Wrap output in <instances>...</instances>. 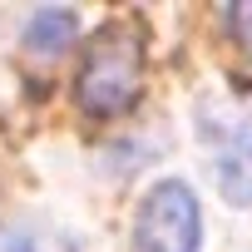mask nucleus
Listing matches in <instances>:
<instances>
[{
	"instance_id": "20e7f679",
	"label": "nucleus",
	"mask_w": 252,
	"mask_h": 252,
	"mask_svg": "<svg viewBox=\"0 0 252 252\" xmlns=\"http://www.w3.org/2000/svg\"><path fill=\"white\" fill-rule=\"evenodd\" d=\"M74 40V10H40L25 25V50L30 55H64Z\"/></svg>"
},
{
	"instance_id": "7ed1b4c3",
	"label": "nucleus",
	"mask_w": 252,
	"mask_h": 252,
	"mask_svg": "<svg viewBox=\"0 0 252 252\" xmlns=\"http://www.w3.org/2000/svg\"><path fill=\"white\" fill-rule=\"evenodd\" d=\"M218 188H222L227 203H252V124H237L222 139V149H218Z\"/></svg>"
},
{
	"instance_id": "423d86ee",
	"label": "nucleus",
	"mask_w": 252,
	"mask_h": 252,
	"mask_svg": "<svg viewBox=\"0 0 252 252\" xmlns=\"http://www.w3.org/2000/svg\"><path fill=\"white\" fill-rule=\"evenodd\" d=\"M227 30H232L237 50H242V55H252V0H237V5L227 10Z\"/></svg>"
},
{
	"instance_id": "39448f33",
	"label": "nucleus",
	"mask_w": 252,
	"mask_h": 252,
	"mask_svg": "<svg viewBox=\"0 0 252 252\" xmlns=\"http://www.w3.org/2000/svg\"><path fill=\"white\" fill-rule=\"evenodd\" d=\"M0 252H74L64 237H40L30 227H0Z\"/></svg>"
},
{
	"instance_id": "f257e3e1",
	"label": "nucleus",
	"mask_w": 252,
	"mask_h": 252,
	"mask_svg": "<svg viewBox=\"0 0 252 252\" xmlns=\"http://www.w3.org/2000/svg\"><path fill=\"white\" fill-rule=\"evenodd\" d=\"M144 89V40L134 25H109L94 35L84 64H79V79H74V94H79V109L94 114V119H119L124 109H134Z\"/></svg>"
},
{
	"instance_id": "f03ea898",
	"label": "nucleus",
	"mask_w": 252,
	"mask_h": 252,
	"mask_svg": "<svg viewBox=\"0 0 252 252\" xmlns=\"http://www.w3.org/2000/svg\"><path fill=\"white\" fill-rule=\"evenodd\" d=\"M134 252H198V198L188 183L149 188L134 213Z\"/></svg>"
}]
</instances>
